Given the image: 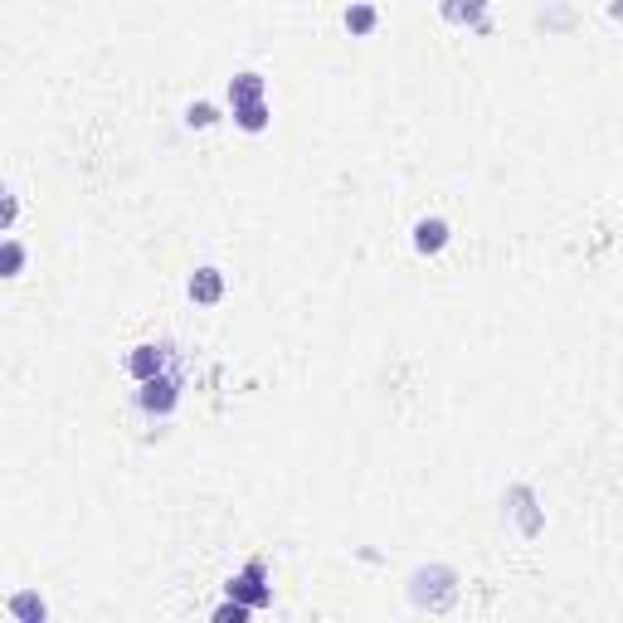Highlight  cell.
<instances>
[{
	"label": "cell",
	"mask_w": 623,
	"mask_h": 623,
	"mask_svg": "<svg viewBox=\"0 0 623 623\" xmlns=\"http://www.w3.org/2000/svg\"><path fill=\"white\" fill-rule=\"evenodd\" d=\"M234 122H239L244 132H268V122H273L268 98H263V103H244V108H234Z\"/></svg>",
	"instance_id": "7c38bea8"
},
{
	"label": "cell",
	"mask_w": 623,
	"mask_h": 623,
	"mask_svg": "<svg viewBox=\"0 0 623 623\" xmlns=\"http://www.w3.org/2000/svg\"><path fill=\"white\" fill-rule=\"evenodd\" d=\"M15 215H20V195L5 190V229H15Z\"/></svg>",
	"instance_id": "2e32d148"
},
{
	"label": "cell",
	"mask_w": 623,
	"mask_h": 623,
	"mask_svg": "<svg viewBox=\"0 0 623 623\" xmlns=\"http://www.w3.org/2000/svg\"><path fill=\"white\" fill-rule=\"evenodd\" d=\"M487 5H492V0H443L439 15L448 25H468L477 35H487Z\"/></svg>",
	"instance_id": "52a82bcc"
},
{
	"label": "cell",
	"mask_w": 623,
	"mask_h": 623,
	"mask_svg": "<svg viewBox=\"0 0 623 623\" xmlns=\"http://www.w3.org/2000/svg\"><path fill=\"white\" fill-rule=\"evenodd\" d=\"M176 361H181V356H176V346H171V341H137V346L122 356V370L142 385V380H151V375L171 370Z\"/></svg>",
	"instance_id": "3957f363"
},
{
	"label": "cell",
	"mask_w": 623,
	"mask_h": 623,
	"mask_svg": "<svg viewBox=\"0 0 623 623\" xmlns=\"http://www.w3.org/2000/svg\"><path fill=\"white\" fill-rule=\"evenodd\" d=\"M448 239H453V224L443 220V215H424V220L414 224V249L424 258H434L448 249Z\"/></svg>",
	"instance_id": "8992f818"
},
{
	"label": "cell",
	"mask_w": 623,
	"mask_h": 623,
	"mask_svg": "<svg viewBox=\"0 0 623 623\" xmlns=\"http://www.w3.org/2000/svg\"><path fill=\"white\" fill-rule=\"evenodd\" d=\"M458 570L453 565H419L409 575V604L414 609H429V614H448L458 604Z\"/></svg>",
	"instance_id": "7a4b0ae2"
},
{
	"label": "cell",
	"mask_w": 623,
	"mask_h": 623,
	"mask_svg": "<svg viewBox=\"0 0 623 623\" xmlns=\"http://www.w3.org/2000/svg\"><path fill=\"white\" fill-rule=\"evenodd\" d=\"M249 614H254V609H249V604H239V599H229V604H220V609H215V619H220V623H229V619L244 623Z\"/></svg>",
	"instance_id": "9a60e30c"
},
{
	"label": "cell",
	"mask_w": 623,
	"mask_h": 623,
	"mask_svg": "<svg viewBox=\"0 0 623 623\" xmlns=\"http://www.w3.org/2000/svg\"><path fill=\"white\" fill-rule=\"evenodd\" d=\"M341 25H346L356 39H366V35H375V25H380V10H375L370 0H351L346 15H341Z\"/></svg>",
	"instance_id": "30bf717a"
},
{
	"label": "cell",
	"mask_w": 623,
	"mask_h": 623,
	"mask_svg": "<svg viewBox=\"0 0 623 623\" xmlns=\"http://www.w3.org/2000/svg\"><path fill=\"white\" fill-rule=\"evenodd\" d=\"M609 15H623V0H609Z\"/></svg>",
	"instance_id": "e0dca14e"
},
{
	"label": "cell",
	"mask_w": 623,
	"mask_h": 623,
	"mask_svg": "<svg viewBox=\"0 0 623 623\" xmlns=\"http://www.w3.org/2000/svg\"><path fill=\"white\" fill-rule=\"evenodd\" d=\"M215 122H220L215 103H190L185 108V127H215Z\"/></svg>",
	"instance_id": "5bb4252c"
},
{
	"label": "cell",
	"mask_w": 623,
	"mask_h": 623,
	"mask_svg": "<svg viewBox=\"0 0 623 623\" xmlns=\"http://www.w3.org/2000/svg\"><path fill=\"white\" fill-rule=\"evenodd\" d=\"M20 273H25V244L5 239V249H0V278H20Z\"/></svg>",
	"instance_id": "4fadbf2b"
},
{
	"label": "cell",
	"mask_w": 623,
	"mask_h": 623,
	"mask_svg": "<svg viewBox=\"0 0 623 623\" xmlns=\"http://www.w3.org/2000/svg\"><path fill=\"white\" fill-rule=\"evenodd\" d=\"M181 400H185V370H181V361H176L171 370L151 375V380H142V385L132 390V414L147 419V424H166V419L181 409Z\"/></svg>",
	"instance_id": "6da1fadb"
},
{
	"label": "cell",
	"mask_w": 623,
	"mask_h": 623,
	"mask_svg": "<svg viewBox=\"0 0 623 623\" xmlns=\"http://www.w3.org/2000/svg\"><path fill=\"white\" fill-rule=\"evenodd\" d=\"M229 599H239V604H249V609H268V604H273L268 565H263V560H249V565L229 580Z\"/></svg>",
	"instance_id": "277c9868"
},
{
	"label": "cell",
	"mask_w": 623,
	"mask_h": 623,
	"mask_svg": "<svg viewBox=\"0 0 623 623\" xmlns=\"http://www.w3.org/2000/svg\"><path fill=\"white\" fill-rule=\"evenodd\" d=\"M507 512L516 516V531H521V536H541V526H546V512H541V502H536V487L516 482L512 492H507Z\"/></svg>",
	"instance_id": "5b68a950"
},
{
	"label": "cell",
	"mask_w": 623,
	"mask_h": 623,
	"mask_svg": "<svg viewBox=\"0 0 623 623\" xmlns=\"http://www.w3.org/2000/svg\"><path fill=\"white\" fill-rule=\"evenodd\" d=\"M44 614H49V609H44V599H39V594H30V589L10 594V619H20V623H39Z\"/></svg>",
	"instance_id": "8fae6325"
},
{
	"label": "cell",
	"mask_w": 623,
	"mask_h": 623,
	"mask_svg": "<svg viewBox=\"0 0 623 623\" xmlns=\"http://www.w3.org/2000/svg\"><path fill=\"white\" fill-rule=\"evenodd\" d=\"M185 293H190L195 307H215V302L224 297V273H220V268H210V263H205V268H195V273H190V283H185Z\"/></svg>",
	"instance_id": "ba28073f"
},
{
	"label": "cell",
	"mask_w": 623,
	"mask_h": 623,
	"mask_svg": "<svg viewBox=\"0 0 623 623\" xmlns=\"http://www.w3.org/2000/svg\"><path fill=\"white\" fill-rule=\"evenodd\" d=\"M268 98V78L263 74H234L229 78V108H244V103H263Z\"/></svg>",
	"instance_id": "9c48e42d"
}]
</instances>
